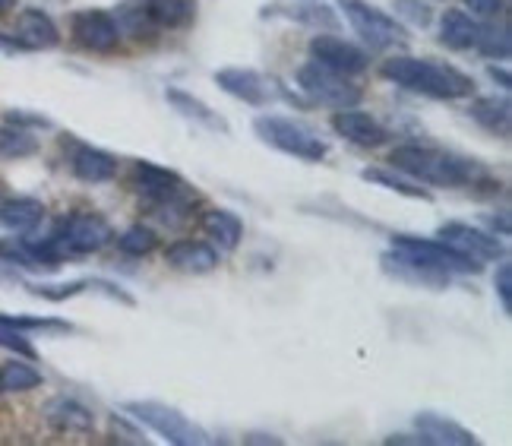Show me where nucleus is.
Returning <instances> with one entry per match:
<instances>
[{
	"label": "nucleus",
	"mask_w": 512,
	"mask_h": 446,
	"mask_svg": "<svg viewBox=\"0 0 512 446\" xmlns=\"http://www.w3.org/2000/svg\"><path fill=\"white\" fill-rule=\"evenodd\" d=\"M73 38L86 51L111 54L121 45V26H117V19L105 10H80V13H73Z\"/></svg>",
	"instance_id": "12"
},
{
	"label": "nucleus",
	"mask_w": 512,
	"mask_h": 446,
	"mask_svg": "<svg viewBox=\"0 0 512 446\" xmlns=\"http://www.w3.org/2000/svg\"><path fill=\"white\" fill-rule=\"evenodd\" d=\"M215 83H219L222 92L234 95V99H241L247 105H256V108L272 105L279 99H291L279 80H272V76H266L260 70H247V67H225L215 73Z\"/></svg>",
	"instance_id": "9"
},
{
	"label": "nucleus",
	"mask_w": 512,
	"mask_h": 446,
	"mask_svg": "<svg viewBox=\"0 0 512 446\" xmlns=\"http://www.w3.org/2000/svg\"><path fill=\"white\" fill-rule=\"evenodd\" d=\"M45 219V203L32 200V197H10L0 200V225L7 231H16V235H26V231H35Z\"/></svg>",
	"instance_id": "23"
},
{
	"label": "nucleus",
	"mask_w": 512,
	"mask_h": 446,
	"mask_svg": "<svg viewBox=\"0 0 512 446\" xmlns=\"http://www.w3.org/2000/svg\"><path fill=\"white\" fill-rule=\"evenodd\" d=\"M484 57H497V61H506L509 57V29L506 26H481L478 45H475Z\"/></svg>",
	"instance_id": "33"
},
{
	"label": "nucleus",
	"mask_w": 512,
	"mask_h": 446,
	"mask_svg": "<svg viewBox=\"0 0 512 446\" xmlns=\"http://www.w3.org/2000/svg\"><path fill=\"white\" fill-rule=\"evenodd\" d=\"M383 269L392 279H402L408 285H424V288H446L449 285V273L440 266H430L421 257H411L405 250L392 247L383 254Z\"/></svg>",
	"instance_id": "15"
},
{
	"label": "nucleus",
	"mask_w": 512,
	"mask_h": 446,
	"mask_svg": "<svg viewBox=\"0 0 512 446\" xmlns=\"http://www.w3.org/2000/svg\"><path fill=\"white\" fill-rule=\"evenodd\" d=\"M481 23L475 16H468L462 10H446L440 19V42L452 51H468L478 45Z\"/></svg>",
	"instance_id": "24"
},
{
	"label": "nucleus",
	"mask_w": 512,
	"mask_h": 446,
	"mask_svg": "<svg viewBox=\"0 0 512 446\" xmlns=\"http://www.w3.org/2000/svg\"><path fill=\"white\" fill-rule=\"evenodd\" d=\"M200 228L219 250H238L244 241V222L228 209H206L200 216Z\"/></svg>",
	"instance_id": "22"
},
{
	"label": "nucleus",
	"mask_w": 512,
	"mask_h": 446,
	"mask_svg": "<svg viewBox=\"0 0 512 446\" xmlns=\"http://www.w3.org/2000/svg\"><path fill=\"white\" fill-rule=\"evenodd\" d=\"M389 162L392 168L405 171L408 178L430 184V187H465L475 181V174H478V165L471 159L430 149V146H418V143L396 146L389 155Z\"/></svg>",
	"instance_id": "2"
},
{
	"label": "nucleus",
	"mask_w": 512,
	"mask_h": 446,
	"mask_svg": "<svg viewBox=\"0 0 512 446\" xmlns=\"http://www.w3.org/2000/svg\"><path fill=\"white\" fill-rule=\"evenodd\" d=\"M310 57L317 64L342 73V76H358L370 64L367 51H361L358 45L345 42V38H339V35H317V38H313V42H310Z\"/></svg>",
	"instance_id": "13"
},
{
	"label": "nucleus",
	"mask_w": 512,
	"mask_h": 446,
	"mask_svg": "<svg viewBox=\"0 0 512 446\" xmlns=\"http://www.w3.org/2000/svg\"><path fill=\"white\" fill-rule=\"evenodd\" d=\"M253 130L266 146L279 149L285 155H294V159H301V162H323L329 155V146L326 140H320L317 130L294 118H282V114H260V118L253 121Z\"/></svg>",
	"instance_id": "3"
},
{
	"label": "nucleus",
	"mask_w": 512,
	"mask_h": 446,
	"mask_svg": "<svg viewBox=\"0 0 512 446\" xmlns=\"http://www.w3.org/2000/svg\"><path fill=\"white\" fill-rule=\"evenodd\" d=\"M392 247L405 250V254H411V257H421V260H424V263H430V266L446 269L449 276H452V273H459V276H478L481 269H484V263H478V260H471V257L459 254L456 247L443 244L440 238L392 235Z\"/></svg>",
	"instance_id": "10"
},
{
	"label": "nucleus",
	"mask_w": 512,
	"mask_h": 446,
	"mask_svg": "<svg viewBox=\"0 0 512 446\" xmlns=\"http://www.w3.org/2000/svg\"><path fill=\"white\" fill-rule=\"evenodd\" d=\"M263 16H288L298 19V23H310V26H323V29H336V13L323 4H272L269 10H263Z\"/></svg>",
	"instance_id": "29"
},
{
	"label": "nucleus",
	"mask_w": 512,
	"mask_h": 446,
	"mask_svg": "<svg viewBox=\"0 0 512 446\" xmlns=\"http://www.w3.org/2000/svg\"><path fill=\"white\" fill-rule=\"evenodd\" d=\"M0 260H7L13 266H23V269H57L64 263L61 250H57L51 241H26V238H7L0 241Z\"/></svg>",
	"instance_id": "17"
},
{
	"label": "nucleus",
	"mask_w": 512,
	"mask_h": 446,
	"mask_svg": "<svg viewBox=\"0 0 512 446\" xmlns=\"http://www.w3.org/2000/svg\"><path fill=\"white\" fill-rule=\"evenodd\" d=\"M70 171H73V178L83 184H108L117 178V159L105 149L80 143L70 155Z\"/></svg>",
	"instance_id": "19"
},
{
	"label": "nucleus",
	"mask_w": 512,
	"mask_h": 446,
	"mask_svg": "<svg viewBox=\"0 0 512 446\" xmlns=\"http://www.w3.org/2000/svg\"><path fill=\"white\" fill-rule=\"evenodd\" d=\"M298 86L307 92L310 102L317 105H326V108H336V111H345V108H358L361 99H364V89L354 86L348 76L329 70L317 61H310L298 70Z\"/></svg>",
	"instance_id": "8"
},
{
	"label": "nucleus",
	"mask_w": 512,
	"mask_h": 446,
	"mask_svg": "<svg viewBox=\"0 0 512 446\" xmlns=\"http://www.w3.org/2000/svg\"><path fill=\"white\" fill-rule=\"evenodd\" d=\"M364 181L370 184H380L386 190H396L402 197H411V200H430V190L418 181H408V178H399V174H392L389 168H364Z\"/></svg>",
	"instance_id": "30"
},
{
	"label": "nucleus",
	"mask_w": 512,
	"mask_h": 446,
	"mask_svg": "<svg viewBox=\"0 0 512 446\" xmlns=\"http://www.w3.org/2000/svg\"><path fill=\"white\" fill-rule=\"evenodd\" d=\"M506 0H465V7L471 10V16H497L503 10Z\"/></svg>",
	"instance_id": "36"
},
{
	"label": "nucleus",
	"mask_w": 512,
	"mask_h": 446,
	"mask_svg": "<svg viewBox=\"0 0 512 446\" xmlns=\"http://www.w3.org/2000/svg\"><path fill=\"white\" fill-rule=\"evenodd\" d=\"M380 73H383V80L396 83L408 92L427 95V99H437V102H459L475 92V83H471L468 73L446 67V64L424 61V57H408V54L389 57L380 67Z\"/></svg>",
	"instance_id": "1"
},
{
	"label": "nucleus",
	"mask_w": 512,
	"mask_h": 446,
	"mask_svg": "<svg viewBox=\"0 0 512 446\" xmlns=\"http://www.w3.org/2000/svg\"><path fill=\"white\" fill-rule=\"evenodd\" d=\"M10 38L16 42L19 51H48L61 45V32H57L54 19L45 10H23L16 16V26L10 32Z\"/></svg>",
	"instance_id": "16"
},
{
	"label": "nucleus",
	"mask_w": 512,
	"mask_h": 446,
	"mask_svg": "<svg viewBox=\"0 0 512 446\" xmlns=\"http://www.w3.org/2000/svg\"><path fill=\"white\" fill-rule=\"evenodd\" d=\"M471 118L475 124H481L487 133H500V137H509V124H512V108L509 99H497V95H487V99H478L471 105Z\"/></svg>",
	"instance_id": "25"
},
{
	"label": "nucleus",
	"mask_w": 512,
	"mask_h": 446,
	"mask_svg": "<svg viewBox=\"0 0 512 446\" xmlns=\"http://www.w3.org/2000/svg\"><path fill=\"white\" fill-rule=\"evenodd\" d=\"M13 4H16V0H0V16H4Z\"/></svg>",
	"instance_id": "37"
},
{
	"label": "nucleus",
	"mask_w": 512,
	"mask_h": 446,
	"mask_svg": "<svg viewBox=\"0 0 512 446\" xmlns=\"http://www.w3.org/2000/svg\"><path fill=\"white\" fill-rule=\"evenodd\" d=\"M415 424L424 443H437V446H475L478 443V437L468 428H462V424H456L452 418H443L440 412H421Z\"/></svg>",
	"instance_id": "20"
},
{
	"label": "nucleus",
	"mask_w": 512,
	"mask_h": 446,
	"mask_svg": "<svg viewBox=\"0 0 512 446\" xmlns=\"http://www.w3.org/2000/svg\"><path fill=\"white\" fill-rule=\"evenodd\" d=\"M133 190L152 206L155 216H168V212H181L193 203L190 190L184 184L181 174H174L162 165L152 162H136L133 165Z\"/></svg>",
	"instance_id": "5"
},
{
	"label": "nucleus",
	"mask_w": 512,
	"mask_h": 446,
	"mask_svg": "<svg viewBox=\"0 0 512 446\" xmlns=\"http://www.w3.org/2000/svg\"><path fill=\"white\" fill-rule=\"evenodd\" d=\"M149 19L155 26H165V29H181L187 26L193 13H196V0H149L146 7Z\"/></svg>",
	"instance_id": "28"
},
{
	"label": "nucleus",
	"mask_w": 512,
	"mask_h": 446,
	"mask_svg": "<svg viewBox=\"0 0 512 446\" xmlns=\"http://www.w3.org/2000/svg\"><path fill=\"white\" fill-rule=\"evenodd\" d=\"M42 386V371H35L26 361H7L0 367V396H16V393H29Z\"/></svg>",
	"instance_id": "27"
},
{
	"label": "nucleus",
	"mask_w": 512,
	"mask_h": 446,
	"mask_svg": "<svg viewBox=\"0 0 512 446\" xmlns=\"http://www.w3.org/2000/svg\"><path fill=\"white\" fill-rule=\"evenodd\" d=\"M38 152V137L26 127H0V155L4 159H26V155Z\"/></svg>",
	"instance_id": "31"
},
{
	"label": "nucleus",
	"mask_w": 512,
	"mask_h": 446,
	"mask_svg": "<svg viewBox=\"0 0 512 446\" xmlns=\"http://www.w3.org/2000/svg\"><path fill=\"white\" fill-rule=\"evenodd\" d=\"M165 263L174 266L177 273L206 276L212 269H219V247H212L206 241H174L165 250Z\"/></svg>",
	"instance_id": "18"
},
{
	"label": "nucleus",
	"mask_w": 512,
	"mask_h": 446,
	"mask_svg": "<svg viewBox=\"0 0 512 446\" xmlns=\"http://www.w3.org/2000/svg\"><path fill=\"white\" fill-rule=\"evenodd\" d=\"M332 130H336L342 140L361 149H380L392 140V133L377 118H370L367 111H354V108L332 114Z\"/></svg>",
	"instance_id": "14"
},
{
	"label": "nucleus",
	"mask_w": 512,
	"mask_h": 446,
	"mask_svg": "<svg viewBox=\"0 0 512 446\" xmlns=\"http://www.w3.org/2000/svg\"><path fill=\"white\" fill-rule=\"evenodd\" d=\"M114 238V228L108 225V219L95 216V212H70L61 222H57L54 235L48 238L61 257H89L105 250Z\"/></svg>",
	"instance_id": "6"
},
{
	"label": "nucleus",
	"mask_w": 512,
	"mask_h": 446,
	"mask_svg": "<svg viewBox=\"0 0 512 446\" xmlns=\"http://www.w3.org/2000/svg\"><path fill=\"white\" fill-rule=\"evenodd\" d=\"M494 292H497V298H500L503 314H512V263H509V260H503V263L497 266Z\"/></svg>",
	"instance_id": "35"
},
{
	"label": "nucleus",
	"mask_w": 512,
	"mask_h": 446,
	"mask_svg": "<svg viewBox=\"0 0 512 446\" xmlns=\"http://www.w3.org/2000/svg\"><path fill=\"white\" fill-rule=\"evenodd\" d=\"M437 238L449 247H456L459 254L478 260V263H487V260H503L506 257V247L497 241V235H490V231H481L468 222H446Z\"/></svg>",
	"instance_id": "11"
},
{
	"label": "nucleus",
	"mask_w": 512,
	"mask_h": 446,
	"mask_svg": "<svg viewBox=\"0 0 512 446\" xmlns=\"http://www.w3.org/2000/svg\"><path fill=\"white\" fill-rule=\"evenodd\" d=\"M0 348H7V352H16L29 361H35V345L29 342V333H19V329L0 323Z\"/></svg>",
	"instance_id": "34"
},
{
	"label": "nucleus",
	"mask_w": 512,
	"mask_h": 446,
	"mask_svg": "<svg viewBox=\"0 0 512 446\" xmlns=\"http://www.w3.org/2000/svg\"><path fill=\"white\" fill-rule=\"evenodd\" d=\"M117 250L127 257H149L152 250H159V235L146 225H130L121 238H117Z\"/></svg>",
	"instance_id": "32"
},
{
	"label": "nucleus",
	"mask_w": 512,
	"mask_h": 446,
	"mask_svg": "<svg viewBox=\"0 0 512 446\" xmlns=\"http://www.w3.org/2000/svg\"><path fill=\"white\" fill-rule=\"evenodd\" d=\"M124 412L174 446H206V443H212V437L200 428V424H193L181 409H174V405L143 399V402H124Z\"/></svg>",
	"instance_id": "4"
},
{
	"label": "nucleus",
	"mask_w": 512,
	"mask_h": 446,
	"mask_svg": "<svg viewBox=\"0 0 512 446\" xmlns=\"http://www.w3.org/2000/svg\"><path fill=\"white\" fill-rule=\"evenodd\" d=\"M339 10L345 13L348 26L358 32L370 48H396V45H408V32L399 19H392L389 13H383L380 7H373L370 0H336Z\"/></svg>",
	"instance_id": "7"
},
{
	"label": "nucleus",
	"mask_w": 512,
	"mask_h": 446,
	"mask_svg": "<svg viewBox=\"0 0 512 446\" xmlns=\"http://www.w3.org/2000/svg\"><path fill=\"white\" fill-rule=\"evenodd\" d=\"M45 421L61 434H89L95 428V415L76 399H51L45 405Z\"/></svg>",
	"instance_id": "21"
},
{
	"label": "nucleus",
	"mask_w": 512,
	"mask_h": 446,
	"mask_svg": "<svg viewBox=\"0 0 512 446\" xmlns=\"http://www.w3.org/2000/svg\"><path fill=\"white\" fill-rule=\"evenodd\" d=\"M165 99L184 114V118H190V121H196V124H203V127H209V130H222V133H228V124H225V118L222 114H215L206 102H200V99H193V95H187V92H181V89H168L165 92Z\"/></svg>",
	"instance_id": "26"
}]
</instances>
